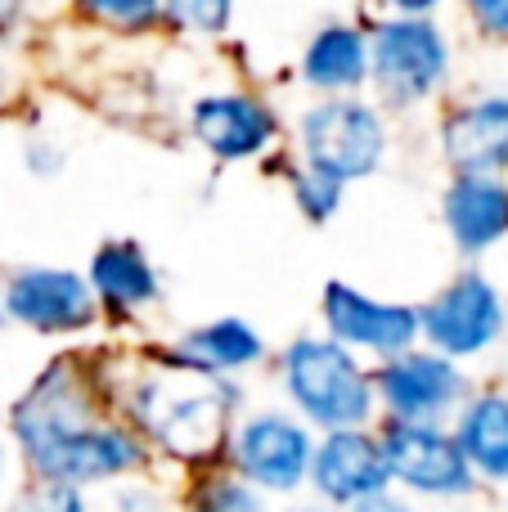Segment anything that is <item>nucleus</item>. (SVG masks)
Returning <instances> with one entry per match:
<instances>
[{
  "instance_id": "nucleus-1",
  "label": "nucleus",
  "mask_w": 508,
  "mask_h": 512,
  "mask_svg": "<svg viewBox=\"0 0 508 512\" xmlns=\"http://www.w3.org/2000/svg\"><path fill=\"white\" fill-rule=\"evenodd\" d=\"M9 432L32 477L45 481L99 486L149 463V445L113 418V396H104L90 373H68V360L36 378V387L9 414Z\"/></svg>"
},
{
  "instance_id": "nucleus-2",
  "label": "nucleus",
  "mask_w": 508,
  "mask_h": 512,
  "mask_svg": "<svg viewBox=\"0 0 508 512\" xmlns=\"http://www.w3.org/2000/svg\"><path fill=\"white\" fill-rule=\"evenodd\" d=\"M122 409L144 445L153 441L185 463H212L230 445L239 387L230 382V373L203 369L180 351H158L149 369L131 378Z\"/></svg>"
},
{
  "instance_id": "nucleus-3",
  "label": "nucleus",
  "mask_w": 508,
  "mask_h": 512,
  "mask_svg": "<svg viewBox=\"0 0 508 512\" xmlns=\"http://www.w3.org/2000/svg\"><path fill=\"white\" fill-rule=\"evenodd\" d=\"M279 382L297 414L324 432L369 427L378 409L374 373L356 360L351 346L333 337H293L279 355Z\"/></svg>"
},
{
  "instance_id": "nucleus-4",
  "label": "nucleus",
  "mask_w": 508,
  "mask_h": 512,
  "mask_svg": "<svg viewBox=\"0 0 508 512\" xmlns=\"http://www.w3.org/2000/svg\"><path fill=\"white\" fill-rule=\"evenodd\" d=\"M504 324H508V310H504L500 288L477 270H464L459 279H450L419 310V337L437 355H450V360H468V355L491 351L500 342Z\"/></svg>"
},
{
  "instance_id": "nucleus-5",
  "label": "nucleus",
  "mask_w": 508,
  "mask_h": 512,
  "mask_svg": "<svg viewBox=\"0 0 508 512\" xmlns=\"http://www.w3.org/2000/svg\"><path fill=\"white\" fill-rule=\"evenodd\" d=\"M302 149L306 167L347 185V180L374 176L378 162H383L387 135L374 108L356 104V99H329V104H315L302 117Z\"/></svg>"
},
{
  "instance_id": "nucleus-6",
  "label": "nucleus",
  "mask_w": 508,
  "mask_h": 512,
  "mask_svg": "<svg viewBox=\"0 0 508 512\" xmlns=\"http://www.w3.org/2000/svg\"><path fill=\"white\" fill-rule=\"evenodd\" d=\"M311 454L315 441L306 432L302 418L279 414V409H261L248 414L230 436V459L243 481L261 490V495H288L311 477Z\"/></svg>"
},
{
  "instance_id": "nucleus-7",
  "label": "nucleus",
  "mask_w": 508,
  "mask_h": 512,
  "mask_svg": "<svg viewBox=\"0 0 508 512\" xmlns=\"http://www.w3.org/2000/svg\"><path fill=\"white\" fill-rule=\"evenodd\" d=\"M378 445H383L392 481H401L414 495H432V499L473 495L477 477L468 468L464 450L455 445V436L441 432V423H401V418H387Z\"/></svg>"
},
{
  "instance_id": "nucleus-8",
  "label": "nucleus",
  "mask_w": 508,
  "mask_h": 512,
  "mask_svg": "<svg viewBox=\"0 0 508 512\" xmlns=\"http://www.w3.org/2000/svg\"><path fill=\"white\" fill-rule=\"evenodd\" d=\"M374 396L387 409V418L401 423H441L459 400L468 396V378L450 355L437 351H401L383 360L374 373Z\"/></svg>"
},
{
  "instance_id": "nucleus-9",
  "label": "nucleus",
  "mask_w": 508,
  "mask_h": 512,
  "mask_svg": "<svg viewBox=\"0 0 508 512\" xmlns=\"http://www.w3.org/2000/svg\"><path fill=\"white\" fill-rule=\"evenodd\" d=\"M0 306H5V319L41 337H68L95 324L90 279H81L77 270H54V265H27L9 274Z\"/></svg>"
},
{
  "instance_id": "nucleus-10",
  "label": "nucleus",
  "mask_w": 508,
  "mask_h": 512,
  "mask_svg": "<svg viewBox=\"0 0 508 512\" xmlns=\"http://www.w3.org/2000/svg\"><path fill=\"white\" fill-rule=\"evenodd\" d=\"M320 315L333 342L351 346V351L383 355V360H392V355L410 351L419 342V310L405 306V301H378L342 279L324 283Z\"/></svg>"
},
{
  "instance_id": "nucleus-11",
  "label": "nucleus",
  "mask_w": 508,
  "mask_h": 512,
  "mask_svg": "<svg viewBox=\"0 0 508 512\" xmlns=\"http://www.w3.org/2000/svg\"><path fill=\"white\" fill-rule=\"evenodd\" d=\"M374 77L387 99L396 104H414V99L432 95L437 81L446 77V41L432 23L423 18H401L387 23L374 41Z\"/></svg>"
},
{
  "instance_id": "nucleus-12",
  "label": "nucleus",
  "mask_w": 508,
  "mask_h": 512,
  "mask_svg": "<svg viewBox=\"0 0 508 512\" xmlns=\"http://www.w3.org/2000/svg\"><path fill=\"white\" fill-rule=\"evenodd\" d=\"M315 495L329 499L338 508H351L360 499L378 495V490L392 486V472H387L383 445L378 436H369L365 427H338V432H324V441L311 454V477Z\"/></svg>"
},
{
  "instance_id": "nucleus-13",
  "label": "nucleus",
  "mask_w": 508,
  "mask_h": 512,
  "mask_svg": "<svg viewBox=\"0 0 508 512\" xmlns=\"http://www.w3.org/2000/svg\"><path fill=\"white\" fill-rule=\"evenodd\" d=\"M194 135L203 140L207 153L225 162L239 158H257L261 149L275 135V117L248 95H207L194 104V117H189Z\"/></svg>"
},
{
  "instance_id": "nucleus-14",
  "label": "nucleus",
  "mask_w": 508,
  "mask_h": 512,
  "mask_svg": "<svg viewBox=\"0 0 508 512\" xmlns=\"http://www.w3.org/2000/svg\"><path fill=\"white\" fill-rule=\"evenodd\" d=\"M441 140L459 176H500L508 171V99H482V104L459 108Z\"/></svg>"
},
{
  "instance_id": "nucleus-15",
  "label": "nucleus",
  "mask_w": 508,
  "mask_h": 512,
  "mask_svg": "<svg viewBox=\"0 0 508 512\" xmlns=\"http://www.w3.org/2000/svg\"><path fill=\"white\" fill-rule=\"evenodd\" d=\"M441 212L459 252H486L508 234V185L500 176H455Z\"/></svg>"
},
{
  "instance_id": "nucleus-16",
  "label": "nucleus",
  "mask_w": 508,
  "mask_h": 512,
  "mask_svg": "<svg viewBox=\"0 0 508 512\" xmlns=\"http://www.w3.org/2000/svg\"><path fill=\"white\" fill-rule=\"evenodd\" d=\"M90 292L108 310H144L158 301V270L140 243H104L90 261Z\"/></svg>"
},
{
  "instance_id": "nucleus-17",
  "label": "nucleus",
  "mask_w": 508,
  "mask_h": 512,
  "mask_svg": "<svg viewBox=\"0 0 508 512\" xmlns=\"http://www.w3.org/2000/svg\"><path fill=\"white\" fill-rule=\"evenodd\" d=\"M455 445L464 450L473 477L486 481H508V396H473L459 409L455 423Z\"/></svg>"
},
{
  "instance_id": "nucleus-18",
  "label": "nucleus",
  "mask_w": 508,
  "mask_h": 512,
  "mask_svg": "<svg viewBox=\"0 0 508 512\" xmlns=\"http://www.w3.org/2000/svg\"><path fill=\"white\" fill-rule=\"evenodd\" d=\"M180 355H189L194 364L216 373H239L252 369V364L266 360V337L248 324V319H212V324H198L180 337L176 346Z\"/></svg>"
},
{
  "instance_id": "nucleus-19",
  "label": "nucleus",
  "mask_w": 508,
  "mask_h": 512,
  "mask_svg": "<svg viewBox=\"0 0 508 512\" xmlns=\"http://www.w3.org/2000/svg\"><path fill=\"white\" fill-rule=\"evenodd\" d=\"M369 72V54L360 32L351 27H324L306 50V81L320 90H351Z\"/></svg>"
},
{
  "instance_id": "nucleus-20",
  "label": "nucleus",
  "mask_w": 508,
  "mask_h": 512,
  "mask_svg": "<svg viewBox=\"0 0 508 512\" xmlns=\"http://www.w3.org/2000/svg\"><path fill=\"white\" fill-rule=\"evenodd\" d=\"M189 512H261V490L239 472H212L198 481Z\"/></svg>"
},
{
  "instance_id": "nucleus-21",
  "label": "nucleus",
  "mask_w": 508,
  "mask_h": 512,
  "mask_svg": "<svg viewBox=\"0 0 508 512\" xmlns=\"http://www.w3.org/2000/svg\"><path fill=\"white\" fill-rule=\"evenodd\" d=\"M9 512H90V508H86V495H81V486L36 477V481H27V486L14 495Z\"/></svg>"
},
{
  "instance_id": "nucleus-22",
  "label": "nucleus",
  "mask_w": 508,
  "mask_h": 512,
  "mask_svg": "<svg viewBox=\"0 0 508 512\" xmlns=\"http://www.w3.org/2000/svg\"><path fill=\"white\" fill-rule=\"evenodd\" d=\"M293 198L311 221H329L342 203V185L333 176H324V171L306 167V171H297V180H293Z\"/></svg>"
},
{
  "instance_id": "nucleus-23",
  "label": "nucleus",
  "mask_w": 508,
  "mask_h": 512,
  "mask_svg": "<svg viewBox=\"0 0 508 512\" xmlns=\"http://www.w3.org/2000/svg\"><path fill=\"white\" fill-rule=\"evenodd\" d=\"M167 9L198 32H221L230 23V0H167Z\"/></svg>"
},
{
  "instance_id": "nucleus-24",
  "label": "nucleus",
  "mask_w": 508,
  "mask_h": 512,
  "mask_svg": "<svg viewBox=\"0 0 508 512\" xmlns=\"http://www.w3.org/2000/svg\"><path fill=\"white\" fill-rule=\"evenodd\" d=\"M95 14H104L108 23H144L158 9V0H90Z\"/></svg>"
},
{
  "instance_id": "nucleus-25",
  "label": "nucleus",
  "mask_w": 508,
  "mask_h": 512,
  "mask_svg": "<svg viewBox=\"0 0 508 512\" xmlns=\"http://www.w3.org/2000/svg\"><path fill=\"white\" fill-rule=\"evenodd\" d=\"M473 18L495 36H508V0H468Z\"/></svg>"
},
{
  "instance_id": "nucleus-26",
  "label": "nucleus",
  "mask_w": 508,
  "mask_h": 512,
  "mask_svg": "<svg viewBox=\"0 0 508 512\" xmlns=\"http://www.w3.org/2000/svg\"><path fill=\"white\" fill-rule=\"evenodd\" d=\"M347 512H414L405 499H396L392 490H378V495H369V499H360V504H351Z\"/></svg>"
},
{
  "instance_id": "nucleus-27",
  "label": "nucleus",
  "mask_w": 508,
  "mask_h": 512,
  "mask_svg": "<svg viewBox=\"0 0 508 512\" xmlns=\"http://www.w3.org/2000/svg\"><path fill=\"white\" fill-rule=\"evenodd\" d=\"M392 5L410 9V14H423V9H432V5H437V0H392Z\"/></svg>"
},
{
  "instance_id": "nucleus-28",
  "label": "nucleus",
  "mask_w": 508,
  "mask_h": 512,
  "mask_svg": "<svg viewBox=\"0 0 508 512\" xmlns=\"http://www.w3.org/2000/svg\"><path fill=\"white\" fill-rule=\"evenodd\" d=\"M9 9H14V0H0V18H5V14H9Z\"/></svg>"
},
{
  "instance_id": "nucleus-29",
  "label": "nucleus",
  "mask_w": 508,
  "mask_h": 512,
  "mask_svg": "<svg viewBox=\"0 0 508 512\" xmlns=\"http://www.w3.org/2000/svg\"><path fill=\"white\" fill-rule=\"evenodd\" d=\"M288 512H324V508H288Z\"/></svg>"
},
{
  "instance_id": "nucleus-30",
  "label": "nucleus",
  "mask_w": 508,
  "mask_h": 512,
  "mask_svg": "<svg viewBox=\"0 0 508 512\" xmlns=\"http://www.w3.org/2000/svg\"><path fill=\"white\" fill-rule=\"evenodd\" d=\"M0 472H5V445H0Z\"/></svg>"
},
{
  "instance_id": "nucleus-31",
  "label": "nucleus",
  "mask_w": 508,
  "mask_h": 512,
  "mask_svg": "<svg viewBox=\"0 0 508 512\" xmlns=\"http://www.w3.org/2000/svg\"><path fill=\"white\" fill-rule=\"evenodd\" d=\"M0 324H5V306H0Z\"/></svg>"
}]
</instances>
